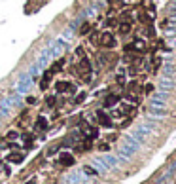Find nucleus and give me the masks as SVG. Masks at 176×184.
Returning a JSON list of instances; mask_svg holds the SVG:
<instances>
[{
  "instance_id": "nucleus-1",
  "label": "nucleus",
  "mask_w": 176,
  "mask_h": 184,
  "mask_svg": "<svg viewBox=\"0 0 176 184\" xmlns=\"http://www.w3.org/2000/svg\"><path fill=\"white\" fill-rule=\"evenodd\" d=\"M78 66H80V72H82L83 80H85V82H89V80H91V63H89V59H87L85 55L82 57V61H80V65H78Z\"/></svg>"
},
{
  "instance_id": "nucleus-2",
  "label": "nucleus",
  "mask_w": 176,
  "mask_h": 184,
  "mask_svg": "<svg viewBox=\"0 0 176 184\" xmlns=\"http://www.w3.org/2000/svg\"><path fill=\"white\" fill-rule=\"evenodd\" d=\"M55 89L59 93H74V84L72 82H57Z\"/></svg>"
},
{
  "instance_id": "nucleus-3",
  "label": "nucleus",
  "mask_w": 176,
  "mask_h": 184,
  "mask_svg": "<svg viewBox=\"0 0 176 184\" xmlns=\"http://www.w3.org/2000/svg\"><path fill=\"white\" fill-rule=\"evenodd\" d=\"M98 44H100V46H104V48H114V44H116V40H114L112 32H104L102 36H100Z\"/></svg>"
},
{
  "instance_id": "nucleus-4",
  "label": "nucleus",
  "mask_w": 176,
  "mask_h": 184,
  "mask_svg": "<svg viewBox=\"0 0 176 184\" xmlns=\"http://www.w3.org/2000/svg\"><path fill=\"white\" fill-rule=\"evenodd\" d=\"M97 118H98V123L102 125V127H112V120H110V116H108V114H104L102 110H98V112H97Z\"/></svg>"
},
{
  "instance_id": "nucleus-5",
  "label": "nucleus",
  "mask_w": 176,
  "mask_h": 184,
  "mask_svg": "<svg viewBox=\"0 0 176 184\" xmlns=\"http://www.w3.org/2000/svg\"><path fill=\"white\" fill-rule=\"evenodd\" d=\"M59 163H61V165H66V167L74 165V156H72V154H66V152L61 154V156H59Z\"/></svg>"
},
{
  "instance_id": "nucleus-6",
  "label": "nucleus",
  "mask_w": 176,
  "mask_h": 184,
  "mask_svg": "<svg viewBox=\"0 0 176 184\" xmlns=\"http://www.w3.org/2000/svg\"><path fill=\"white\" fill-rule=\"evenodd\" d=\"M6 159H8V162H12V163H21L23 159H25V156H23L21 152H13V154H10Z\"/></svg>"
},
{
  "instance_id": "nucleus-7",
  "label": "nucleus",
  "mask_w": 176,
  "mask_h": 184,
  "mask_svg": "<svg viewBox=\"0 0 176 184\" xmlns=\"http://www.w3.org/2000/svg\"><path fill=\"white\" fill-rule=\"evenodd\" d=\"M63 65H64V61H63V59H59V61H57V63L51 66V70H49V74H55V72H59L61 68H63Z\"/></svg>"
},
{
  "instance_id": "nucleus-8",
  "label": "nucleus",
  "mask_w": 176,
  "mask_h": 184,
  "mask_svg": "<svg viewBox=\"0 0 176 184\" xmlns=\"http://www.w3.org/2000/svg\"><path fill=\"white\" fill-rule=\"evenodd\" d=\"M119 101V97L117 95H108L106 97V101H104V106H112V104H116Z\"/></svg>"
},
{
  "instance_id": "nucleus-9",
  "label": "nucleus",
  "mask_w": 176,
  "mask_h": 184,
  "mask_svg": "<svg viewBox=\"0 0 176 184\" xmlns=\"http://www.w3.org/2000/svg\"><path fill=\"white\" fill-rule=\"evenodd\" d=\"M36 127H38V129H42V131H45V129H47V120L40 116V118H38V122H36Z\"/></svg>"
},
{
  "instance_id": "nucleus-10",
  "label": "nucleus",
  "mask_w": 176,
  "mask_h": 184,
  "mask_svg": "<svg viewBox=\"0 0 176 184\" xmlns=\"http://www.w3.org/2000/svg\"><path fill=\"white\" fill-rule=\"evenodd\" d=\"M119 32L121 34H129L131 32V25H129V23H121V25H119Z\"/></svg>"
},
{
  "instance_id": "nucleus-11",
  "label": "nucleus",
  "mask_w": 176,
  "mask_h": 184,
  "mask_svg": "<svg viewBox=\"0 0 176 184\" xmlns=\"http://www.w3.org/2000/svg\"><path fill=\"white\" fill-rule=\"evenodd\" d=\"M47 85H49V72H45L44 74V80L40 82V87L42 89H47Z\"/></svg>"
},
{
  "instance_id": "nucleus-12",
  "label": "nucleus",
  "mask_w": 176,
  "mask_h": 184,
  "mask_svg": "<svg viewBox=\"0 0 176 184\" xmlns=\"http://www.w3.org/2000/svg\"><path fill=\"white\" fill-rule=\"evenodd\" d=\"M47 104L53 106V104H55V97H47Z\"/></svg>"
},
{
  "instance_id": "nucleus-13",
  "label": "nucleus",
  "mask_w": 176,
  "mask_h": 184,
  "mask_svg": "<svg viewBox=\"0 0 176 184\" xmlns=\"http://www.w3.org/2000/svg\"><path fill=\"white\" fill-rule=\"evenodd\" d=\"M87 31H89V25H87V23H85V25L82 27V34H87Z\"/></svg>"
},
{
  "instance_id": "nucleus-14",
  "label": "nucleus",
  "mask_w": 176,
  "mask_h": 184,
  "mask_svg": "<svg viewBox=\"0 0 176 184\" xmlns=\"http://www.w3.org/2000/svg\"><path fill=\"white\" fill-rule=\"evenodd\" d=\"M83 99H85V93H82V95H78V97H76V103H82Z\"/></svg>"
},
{
  "instance_id": "nucleus-15",
  "label": "nucleus",
  "mask_w": 176,
  "mask_h": 184,
  "mask_svg": "<svg viewBox=\"0 0 176 184\" xmlns=\"http://www.w3.org/2000/svg\"><path fill=\"white\" fill-rule=\"evenodd\" d=\"M15 137H17L15 131H10V133H8V139H15Z\"/></svg>"
},
{
  "instance_id": "nucleus-16",
  "label": "nucleus",
  "mask_w": 176,
  "mask_h": 184,
  "mask_svg": "<svg viewBox=\"0 0 176 184\" xmlns=\"http://www.w3.org/2000/svg\"><path fill=\"white\" fill-rule=\"evenodd\" d=\"M27 103H29V104H34V103H36V99H34V97H29V99H27Z\"/></svg>"
}]
</instances>
